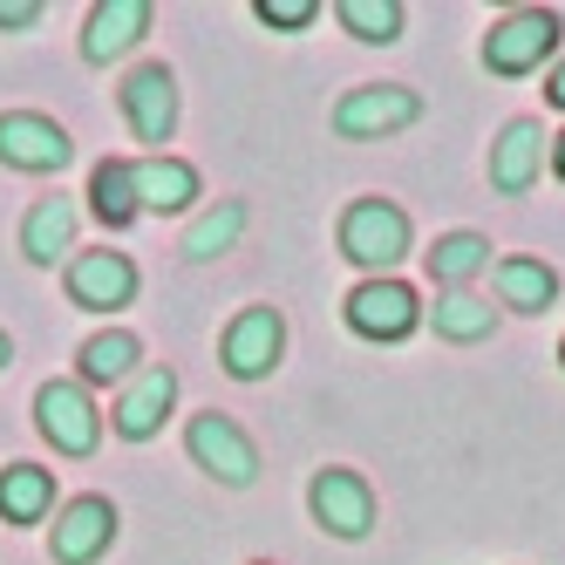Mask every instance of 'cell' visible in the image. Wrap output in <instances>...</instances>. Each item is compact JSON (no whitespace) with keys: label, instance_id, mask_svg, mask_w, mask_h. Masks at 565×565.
Listing matches in <instances>:
<instances>
[{"label":"cell","instance_id":"1","mask_svg":"<svg viewBox=\"0 0 565 565\" xmlns=\"http://www.w3.org/2000/svg\"><path fill=\"white\" fill-rule=\"evenodd\" d=\"M341 253L369 266L375 279H388V266L409 259V212L388 205V198H354L341 212Z\"/></svg>","mask_w":565,"mask_h":565},{"label":"cell","instance_id":"2","mask_svg":"<svg viewBox=\"0 0 565 565\" xmlns=\"http://www.w3.org/2000/svg\"><path fill=\"white\" fill-rule=\"evenodd\" d=\"M184 450H191V463L205 470L212 483H232V491H246V483L259 477V450H253V436L238 429L232 416H218V409L191 416V429H184Z\"/></svg>","mask_w":565,"mask_h":565},{"label":"cell","instance_id":"3","mask_svg":"<svg viewBox=\"0 0 565 565\" xmlns=\"http://www.w3.org/2000/svg\"><path fill=\"white\" fill-rule=\"evenodd\" d=\"M558 49V14L552 8H518L483 34V68L491 75H532Z\"/></svg>","mask_w":565,"mask_h":565},{"label":"cell","instance_id":"4","mask_svg":"<svg viewBox=\"0 0 565 565\" xmlns=\"http://www.w3.org/2000/svg\"><path fill=\"white\" fill-rule=\"evenodd\" d=\"M423 116V103H416V89H402V83H361V89H348L341 103H334V130L341 137H395V130H409Z\"/></svg>","mask_w":565,"mask_h":565},{"label":"cell","instance_id":"5","mask_svg":"<svg viewBox=\"0 0 565 565\" xmlns=\"http://www.w3.org/2000/svg\"><path fill=\"white\" fill-rule=\"evenodd\" d=\"M34 429H42L62 457H89V450H96V436H103L96 402H89L83 382H49L42 395H34Z\"/></svg>","mask_w":565,"mask_h":565},{"label":"cell","instance_id":"6","mask_svg":"<svg viewBox=\"0 0 565 565\" xmlns=\"http://www.w3.org/2000/svg\"><path fill=\"white\" fill-rule=\"evenodd\" d=\"M124 116H130V130L137 143H157V157H164L171 130H178V75L164 62H143L124 75Z\"/></svg>","mask_w":565,"mask_h":565},{"label":"cell","instance_id":"7","mask_svg":"<svg viewBox=\"0 0 565 565\" xmlns=\"http://www.w3.org/2000/svg\"><path fill=\"white\" fill-rule=\"evenodd\" d=\"M307 504H313V524L334 539H369V524H375V491L361 470H320L307 483Z\"/></svg>","mask_w":565,"mask_h":565},{"label":"cell","instance_id":"8","mask_svg":"<svg viewBox=\"0 0 565 565\" xmlns=\"http://www.w3.org/2000/svg\"><path fill=\"white\" fill-rule=\"evenodd\" d=\"M416 320H423V300L402 279H361L348 294V328L361 341H402V334H416Z\"/></svg>","mask_w":565,"mask_h":565},{"label":"cell","instance_id":"9","mask_svg":"<svg viewBox=\"0 0 565 565\" xmlns=\"http://www.w3.org/2000/svg\"><path fill=\"white\" fill-rule=\"evenodd\" d=\"M279 348H287V320H279V307H246L225 328V375H238V382L273 375Z\"/></svg>","mask_w":565,"mask_h":565},{"label":"cell","instance_id":"10","mask_svg":"<svg viewBox=\"0 0 565 565\" xmlns=\"http://www.w3.org/2000/svg\"><path fill=\"white\" fill-rule=\"evenodd\" d=\"M75 157L68 130L49 124V116H34V109H14V116H0V164H14V171H62Z\"/></svg>","mask_w":565,"mask_h":565},{"label":"cell","instance_id":"11","mask_svg":"<svg viewBox=\"0 0 565 565\" xmlns=\"http://www.w3.org/2000/svg\"><path fill=\"white\" fill-rule=\"evenodd\" d=\"M68 300L89 313H116L137 300V266L124 253H75L68 259Z\"/></svg>","mask_w":565,"mask_h":565},{"label":"cell","instance_id":"12","mask_svg":"<svg viewBox=\"0 0 565 565\" xmlns=\"http://www.w3.org/2000/svg\"><path fill=\"white\" fill-rule=\"evenodd\" d=\"M55 565H89L116 545V504L109 498H75L55 511Z\"/></svg>","mask_w":565,"mask_h":565},{"label":"cell","instance_id":"13","mask_svg":"<svg viewBox=\"0 0 565 565\" xmlns=\"http://www.w3.org/2000/svg\"><path fill=\"white\" fill-rule=\"evenodd\" d=\"M143 34H150V0H103V8H89V21H83V55L116 62V55H130Z\"/></svg>","mask_w":565,"mask_h":565},{"label":"cell","instance_id":"14","mask_svg":"<svg viewBox=\"0 0 565 565\" xmlns=\"http://www.w3.org/2000/svg\"><path fill=\"white\" fill-rule=\"evenodd\" d=\"M545 130L532 124V116H518V124H504V137L491 143V184L504 191V198H518V191H532V178H539V164H545Z\"/></svg>","mask_w":565,"mask_h":565},{"label":"cell","instance_id":"15","mask_svg":"<svg viewBox=\"0 0 565 565\" xmlns=\"http://www.w3.org/2000/svg\"><path fill=\"white\" fill-rule=\"evenodd\" d=\"M171 402H178V375L171 369H143L124 388V402H116V436H130V443L157 436V429H164V416H171Z\"/></svg>","mask_w":565,"mask_h":565},{"label":"cell","instance_id":"16","mask_svg":"<svg viewBox=\"0 0 565 565\" xmlns=\"http://www.w3.org/2000/svg\"><path fill=\"white\" fill-rule=\"evenodd\" d=\"M491 287H498V300L518 307V313H545V307L558 300V273H552L545 259H498V266H491Z\"/></svg>","mask_w":565,"mask_h":565},{"label":"cell","instance_id":"17","mask_svg":"<svg viewBox=\"0 0 565 565\" xmlns=\"http://www.w3.org/2000/svg\"><path fill=\"white\" fill-rule=\"evenodd\" d=\"M68 246H75V205H68V198H34V212L21 225V253L34 266H55Z\"/></svg>","mask_w":565,"mask_h":565},{"label":"cell","instance_id":"18","mask_svg":"<svg viewBox=\"0 0 565 565\" xmlns=\"http://www.w3.org/2000/svg\"><path fill=\"white\" fill-rule=\"evenodd\" d=\"M198 198V171L184 157H143L137 164V205L143 212H184Z\"/></svg>","mask_w":565,"mask_h":565},{"label":"cell","instance_id":"19","mask_svg":"<svg viewBox=\"0 0 565 565\" xmlns=\"http://www.w3.org/2000/svg\"><path fill=\"white\" fill-rule=\"evenodd\" d=\"M89 205H96V218H103L109 232L137 225V218H143V205H137V164H124V157H103L96 178H89Z\"/></svg>","mask_w":565,"mask_h":565},{"label":"cell","instance_id":"20","mask_svg":"<svg viewBox=\"0 0 565 565\" xmlns=\"http://www.w3.org/2000/svg\"><path fill=\"white\" fill-rule=\"evenodd\" d=\"M483 266H491V238H477V232H450L429 246V279L443 294H463Z\"/></svg>","mask_w":565,"mask_h":565},{"label":"cell","instance_id":"21","mask_svg":"<svg viewBox=\"0 0 565 565\" xmlns=\"http://www.w3.org/2000/svg\"><path fill=\"white\" fill-rule=\"evenodd\" d=\"M55 504V477L34 470V463H8L0 470V518L8 524H42Z\"/></svg>","mask_w":565,"mask_h":565},{"label":"cell","instance_id":"22","mask_svg":"<svg viewBox=\"0 0 565 565\" xmlns=\"http://www.w3.org/2000/svg\"><path fill=\"white\" fill-rule=\"evenodd\" d=\"M137 361H143L137 334L109 328V334L83 341V382H89V388H109V382H137Z\"/></svg>","mask_w":565,"mask_h":565},{"label":"cell","instance_id":"23","mask_svg":"<svg viewBox=\"0 0 565 565\" xmlns=\"http://www.w3.org/2000/svg\"><path fill=\"white\" fill-rule=\"evenodd\" d=\"M429 320H436V334H443V341H491L498 307H491V300H477V294L463 287V294H436Z\"/></svg>","mask_w":565,"mask_h":565},{"label":"cell","instance_id":"24","mask_svg":"<svg viewBox=\"0 0 565 565\" xmlns=\"http://www.w3.org/2000/svg\"><path fill=\"white\" fill-rule=\"evenodd\" d=\"M238 232H246V205H238V198H225V205H212L205 218L184 232V259H218V253H232Z\"/></svg>","mask_w":565,"mask_h":565},{"label":"cell","instance_id":"25","mask_svg":"<svg viewBox=\"0 0 565 565\" xmlns=\"http://www.w3.org/2000/svg\"><path fill=\"white\" fill-rule=\"evenodd\" d=\"M341 28L354 34V42H402V0H341Z\"/></svg>","mask_w":565,"mask_h":565},{"label":"cell","instance_id":"26","mask_svg":"<svg viewBox=\"0 0 565 565\" xmlns=\"http://www.w3.org/2000/svg\"><path fill=\"white\" fill-rule=\"evenodd\" d=\"M320 8H313V0H259V21L266 28H307Z\"/></svg>","mask_w":565,"mask_h":565},{"label":"cell","instance_id":"27","mask_svg":"<svg viewBox=\"0 0 565 565\" xmlns=\"http://www.w3.org/2000/svg\"><path fill=\"white\" fill-rule=\"evenodd\" d=\"M42 21V0H0V28H34Z\"/></svg>","mask_w":565,"mask_h":565},{"label":"cell","instance_id":"28","mask_svg":"<svg viewBox=\"0 0 565 565\" xmlns=\"http://www.w3.org/2000/svg\"><path fill=\"white\" fill-rule=\"evenodd\" d=\"M545 96H552V109H565V62L545 75Z\"/></svg>","mask_w":565,"mask_h":565},{"label":"cell","instance_id":"29","mask_svg":"<svg viewBox=\"0 0 565 565\" xmlns=\"http://www.w3.org/2000/svg\"><path fill=\"white\" fill-rule=\"evenodd\" d=\"M552 171H558V184H565V137H552Z\"/></svg>","mask_w":565,"mask_h":565},{"label":"cell","instance_id":"30","mask_svg":"<svg viewBox=\"0 0 565 565\" xmlns=\"http://www.w3.org/2000/svg\"><path fill=\"white\" fill-rule=\"evenodd\" d=\"M8 361H14V341H8V334H0V369H8Z\"/></svg>","mask_w":565,"mask_h":565},{"label":"cell","instance_id":"31","mask_svg":"<svg viewBox=\"0 0 565 565\" xmlns=\"http://www.w3.org/2000/svg\"><path fill=\"white\" fill-rule=\"evenodd\" d=\"M558 361H565V348H558Z\"/></svg>","mask_w":565,"mask_h":565}]
</instances>
